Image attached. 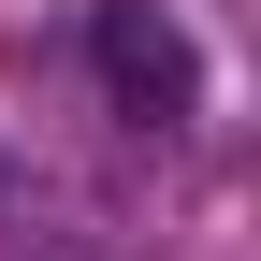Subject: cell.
<instances>
[{"label": "cell", "instance_id": "cell-1", "mask_svg": "<svg viewBox=\"0 0 261 261\" xmlns=\"http://www.w3.org/2000/svg\"><path fill=\"white\" fill-rule=\"evenodd\" d=\"M87 58H102V87L145 130H174L189 102H203V58H189V29L160 15V0H102V15H87Z\"/></svg>", "mask_w": 261, "mask_h": 261}]
</instances>
